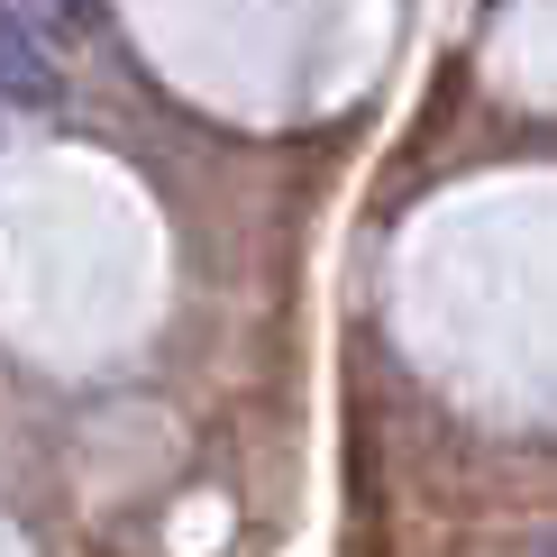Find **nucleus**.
Here are the masks:
<instances>
[{
	"label": "nucleus",
	"mask_w": 557,
	"mask_h": 557,
	"mask_svg": "<svg viewBox=\"0 0 557 557\" xmlns=\"http://www.w3.org/2000/svg\"><path fill=\"white\" fill-rule=\"evenodd\" d=\"M55 10H91V0H55Z\"/></svg>",
	"instance_id": "2"
},
{
	"label": "nucleus",
	"mask_w": 557,
	"mask_h": 557,
	"mask_svg": "<svg viewBox=\"0 0 557 557\" xmlns=\"http://www.w3.org/2000/svg\"><path fill=\"white\" fill-rule=\"evenodd\" d=\"M0 91H18V101H46V91H55V83L28 64V37H18L10 18H0Z\"/></svg>",
	"instance_id": "1"
}]
</instances>
